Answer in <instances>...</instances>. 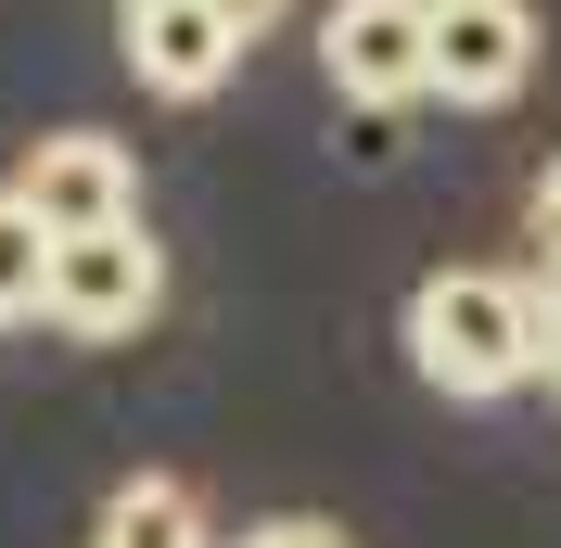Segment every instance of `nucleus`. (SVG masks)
<instances>
[{
	"mask_svg": "<svg viewBox=\"0 0 561 548\" xmlns=\"http://www.w3.org/2000/svg\"><path fill=\"white\" fill-rule=\"evenodd\" d=\"M536 52H549L536 0H434V103H459V115L524 103Z\"/></svg>",
	"mask_w": 561,
	"mask_h": 548,
	"instance_id": "nucleus-5",
	"label": "nucleus"
},
{
	"mask_svg": "<svg viewBox=\"0 0 561 548\" xmlns=\"http://www.w3.org/2000/svg\"><path fill=\"white\" fill-rule=\"evenodd\" d=\"M230 548H357L345 523H319V511H280V523H243Z\"/></svg>",
	"mask_w": 561,
	"mask_h": 548,
	"instance_id": "nucleus-10",
	"label": "nucleus"
},
{
	"mask_svg": "<svg viewBox=\"0 0 561 548\" xmlns=\"http://www.w3.org/2000/svg\"><path fill=\"white\" fill-rule=\"evenodd\" d=\"M38 281H51V230H38V217L13 205V179H0V332L38 319Z\"/></svg>",
	"mask_w": 561,
	"mask_h": 548,
	"instance_id": "nucleus-8",
	"label": "nucleus"
},
{
	"mask_svg": "<svg viewBox=\"0 0 561 548\" xmlns=\"http://www.w3.org/2000/svg\"><path fill=\"white\" fill-rule=\"evenodd\" d=\"M90 548H217V536H205L192 472H128L103 498V523H90Z\"/></svg>",
	"mask_w": 561,
	"mask_h": 548,
	"instance_id": "nucleus-7",
	"label": "nucleus"
},
{
	"mask_svg": "<svg viewBox=\"0 0 561 548\" xmlns=\"http://www.w3.org/2000/svg\"><path fill=\"white\" fill-rule=\"evenodd\" d=\"M319 77H332L357 115L434 103V0H332V13H319Z\"/></svg>",
	"mask_w": 561,
	"mask_h": 548,
	"instance_id": "nucleus-3",
	"label": "nucleus"
},
{
	"mask_svg": "<svg viewBox=\"0 0 561 548\" xmlns=\"http://www.w3.org/2000/svg\"><path fill=\"white\" fill-rule=\"evenodd\" d=\"M115 26H128V77L153 103H217L243 77V38L217 26L205 0H153V13H115Z\"/></svg>",
	"mask_w": 561,
	"mask_h": 548,
	"instance_id": "nucleus-6",
	"label": "nucleus"
},
{
	"mask_svg": "<svg viewBox=\"0 0 561 548\" xmlns=\"http://www.w3.org/2000/svg\"><path fill=\"white\" fill-rule=\"evenodd\" d=\"M153 307H167V255L140 242V217H128V230H65V242H51L38 319H51L65 344H128Z\"/></svg>",
	"mask_w": 561,
	"mask_h": 548,
	"instance_id": "nucleus-2",
	"label": "nucleus"
},
{
	"mask_svg": "<svg viewBox=\"0 0 561 548\" xmlns=\"http://www.w3.org/2000/svg\"><path fill=\"white\" fill-rule=\"evenodd\" d=\"M13 205H26L51 242H65V230H128V217H140V153L103 140V128H51V140H26Z\"/></svg>",
	"mask_w": 561,
	"mask_h": 548,
	"instance_id": "nucleus-4",
	"label": "nucleus"
},
{
	"mask_svg": "<svg viewBox=\"0 0 561 548\" xmlns=\"http://www.w3.org/2000/svg\"><path fill=\"white\" fill-rule=\"evenodd\" d=\"M524 230H536V269H524V281H549V294H561V153L536 167V192H524Z\"/></svg>",
	"mask_w": 561,
	"mask_h": 548,
	"instance_id": "nucleus-9",
	"label": "nucleus"
},
{
	"mask_svg": "<svg viewBox=\"0 0 561 548\" xmlns=\"http://www.w3.org/2000/svg\"><path fill=\"white\" fill-rule=\"evenodd\" d=\"M115 13H153V0H115Z\"/></svg>",
	"mask_w": 561,
	"mask_h": 548,
	"instance_id": "nucleus-12",
	"label": "nucleus"
},
{
	"mask_svg": "<svg viewBox=\"0 0 561 548\" xmlns=\"http://www.w3.org/2000/svg\"><path fill=\"white\" fill-rule=\"evenodd\" d=\"M205 13H217V26H230V38H243V52H255V38H268L280 13H294V0H205Z\"/></svg>",
	"mask_w": 561,
	"mask_h": 548,
	"instance_id": "nucleus-11",
	"label": "nucleus"
},
{
	"mask_svg": "<svg viewBox=\"0 0 561 548\" xmlns=\"http://www.w3.org/2000/svg\"><path fill=\"white\" fill-rule=\"evenodd\" d=\"M396 332H409V370L434 383V396L485 409V396L536 383V281H511V269H434Z\"/></svg>",
	"mask_w": 561,
	"mask_h": 548,
	"instance_id": "nucleus-1",
	"label": "nucleus"
}]
</instances>
